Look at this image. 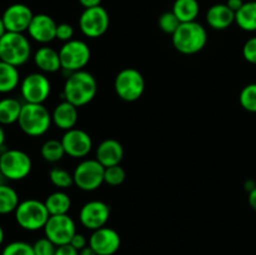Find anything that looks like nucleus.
I'll return each mask as SVG.
<instances>
[{
  "label": "nucleus",
  "instance_id": "1",
  "mask_svg": "<svg viewBox=\"0 0 256 255\" xmlns=\"http://www.w3.org/2000/svg\"><path fill=\"white\" fill-rule=\"evenodd\" d=\"M96 92L98 82L94 75L86 70H79L68 75L62 98L76 108H82L92 102Z\"/></svg>",
  "mask_w": 256,
  "mask_h": 255
},
{
  "label": "nucleus",
  "instance_id": "2",
  "mask_svg": "<svg viewBox=\"0 0 256 255\" xmlns=\"http://www.w3.org/2000/svg\"><path fill=\"white\" fill-rule=\"evenodd\" d=\"M172 36L175 50L184 55L198 54L208 42L206 29L198 22H182Z\"/></svg>",
  "mask_w": 256,
  "mask_h": 255
},
{
  "label": "nucleus",
  "instance_id": "3",
  "mask_svg": "<svg viewBox=\"0 0 256 255\" xmlns=\"http://www.w3.org/2000/svg\"><path fill=\"white\" fill-rule=\"evenodd\" d=\"M52 122V114L44 104L24 102L18 124L22 132L29 136H42L46 134Z\"/></svg>",
  "mask_w": 256,
  "mask_h": 255
},
{
  "label": "nucleus",
  "instance_id": "4",
  "mask_svg": "<svg viewBox=\"0 0 256 255\" xmlns=\"http://www.w3.org/2000/svg\"><path fill=\"white\" fill-rule=\"evenodd\" d=\"M32 56V44L22 32H6L0 38V60L19 68Z\"/></svg>",
  "mask_w": 256,
  "mask_h": 255
},
{
  "label": "nucleus",
  "instance_id": "5",
  "mask_svg": "<svg viewBox=\"0 0 256 255\" xmlns=\"http://www.w3.org/2000/svg\"><path fill=\"white\" fill-rule=\"evenodd\" d=\"M14 214L18 225L28 232L44 229L48 219L50 218L44 202L38 199H26L20 202Z\"/></svg>",
  "mask_w": 256,
  "mask_h": 255
},
{
  "label": "nucleus",
  "instance_id": "6",
  "mask_svg": "<svg viewBox=\"0 0 256 255\" xmlns=\"http://www.w3.org/2000/svg\"><path fill=\"white\" fill-rule=\"evenodd\" d=\"M114 90L118 96L126 102H134L142 96L145 79L139 70L125 68L120 70L114 80Z\"/></svg>",
  "mask_w": 256,
  "mask_h": 255
},
{
  "label": "nucleus",
  "instance_id": "7",
  "mask_svg": "<svg viewBox=\"0 0 256 255\" xmlns=\"http://www.w3.org/2000/svg\"><path fill=\"white\" fill-rule=\"evenodd\" d=\"M32 169V159L22 150L8 149L0 154V172L8 180L19 182L25 179Z\"/></svg>",
  "mask_w": 256,
  "mask_h": 255
},
{
  "label": "nucleus",
  "instance_id": "8",
  "mask_svg": "<svg viewBox=\"0 0 256 255\" xmlns=\"http://www.w3.org/2000/svg\"><path fill=\"white\" fill-rule=\"evenodd\" d=\"M59 56L62 62V69L72 74L79 70H84V68L89 64L92 52L85 42L72 39L64 42V45L60 48Z\"/></svg>",
  "mask_w": 256,
  "mask_h": 255
},
{
  "label": "nucleus",
  "instance_id": "9",
  "mask_svg": "<svg viewBox=\"0 0 256 255\" xmlns=\"http://www.w3.org/2000/svg\"><path fill=\"white\" fill-rule=\"evenodd\" d=\"M105 168L96 159H85L75 168L74 184L82 192H94L104 182Z\"/></svg>",
  "mask_w": 256,
  "mask_h": 255
},
{
  "label": "nucleus",
  "instance_id": "10",
  "mask_svg": "<svg viewBox=\"0 0 256 255\" xmlns=\"http://www.w3.org/2000/svg\"><path fill=\"white\" fill-rule=\"evenodd\" d=\"M20 92L25 102L44 104L52 92V82L42 72H32L20 82Z\"/></svg>",
  "mask_w": 256,
  "mask_h": 255
},
{
  "label": "nucleus",
  "instance_id": "11",
  "mask_svg": "<svg viewBox=\"0 0 256 255\" xmlns=\"http://www.w3.org/2000/svg\"><path fill=\"white\" fill-rule=\"evenodd\" d=\"M110 25L109 12L102 5L88 8L79 18V28L82 34L92 39L102 36L108 32Z\"/></svg>",
  "mask_w": 256,
  "mask_h": 255
},
{
  "label": "nucleus",
  "instance_id": "12",
  "mask_svg": "<svg viewBox=\"0 0 256 255\" xmlns=\"http://www.w3.org/2000/svg\"><path fill=\"white\" fill-rule=\"evenodd\" d=\"M45 236L54 242L56 246L70 244L72 236L76 234V225L72 216L64 215H50L44 226Z\"/></svg>",
  "mask_w": 256,
  "mask_h": 255
},
{
  "label": "nucleus",
  "instance_id": "13",
  "mask_svg": "<svg viewBox=\"0 0 256 255\" xmlns=\"http://www.w3.org/2000/svg\"><path fill=\"white\" fill-rule=\"evenodd\" d=\"M110 218V206L102 200H92L82 206L79 220L86 229L94 230L105 226Z\"/></svg>",
  "mask_w": 256,
  "mask_h": 255
},
{
  "label": "nucleus",
  "instance_id": "14",
  "mask_svg": "<svg viewBox=\"0 0 256 255\" xmlns=\"http://www.w3.org/2000/svg\"><path fill=\"white\" fill-rule=\"evenodd\" d=\"M65 154L72 158H85L92 149V136L85 130L70 129L64 132L62 138Z\"/></svg>",
  "mask_w": 256,
  "mask_h": 255
},
{
  "label": "nucleus",
  "instance_id": "15",
  "mask_svg": "<svg viewBox=\"0 0 256 255\" xmlns=\"http://www.w3.org/2000/svg\"><path fill=\"white\" fill-rule=\"evenodd\" d=\"M2 18L6 32H28L34 14L28 5L16 2L8 6L2 12Z\"/></svg>",
  "mask_w": 256,
  "mask_h": 255
},
{
  "label": "nucleus",
  "instance_id": "16",
  "mask_svg": "<svg viewBox=\"0 0 256 255\" xmlns=\"http://www.w3.org/2000/svg\"><path fill=\"white\" fill-rule=\"evenodd\" d=\"M89 245L98 255H114L120 249L122 238L116 230L102 226L92 232Z\"/></svg>",
  "mask_w": 256,
  "mask_h": 255
},
{
  "label": "nucleus",
  "instance_id": "17",
  "mask_svg": "<svg viewBox=\"0 0 256 255\" xmlns=\"http://www.w3.org/2000/svg\"><path fill=\"white\" fill-rule=\"evenodd\" d=\"M56 28L58 24L50 15L36 14L28 28V34L34 42L49 44L56 39Z\"/></svg>",
  "mask_w": 256,
  "mask_h": 255
},
{
  "label": "nucleus",
  "instance_id": "18",
  "mask_svg": "<svg viewBox=\"0 0 256 255\" xmlns=\"http://www.w3.org/2000/svg\"><path fill=\"white\" fill-rule=\"evenodd\" d=\"M124 158V148L115 139L102 140L96 148V160L104 168L119 165Z\"/></svg>",
  "mask_w": 256,
  "mask_h": 255
},
{
  "label": "nucleus",
  "instance_id": "19",
  "mask_svg": "<svg viewBox=\"0 0 256 255\" xmlns=\"http://www.w3.org/2000/svg\"><path fill=\"white\" fill-rule=\"evenodd\" d=\"M52 118L55 126L68 132V130L75 128L78 119H79V112H78V108L75 105L64 100V102H62L54 108L52 112Z\"/></svg>",
  "mask_w": 256,
  "mask_h": 255
},
{
  "label": "nucleus",
  "instance_id": "20",
  "mask_svg": "<svg viewBox=\"0 0 256 255\" xmlns=\"http://www.w3.org/2000/svg\"><path fill=\"white\" fill-rule=\"evenodd\" d=\"M206 22L212 29L225 30L235 22V12L226 4H215L206 12Z\"/></svg>",
  "mask_w": 256,
  "mask_h": 255
},
{
  "label": "nucleus",
  "instance_id": "21",
  "mask_svg": "<svg viewBox=\"0 0 256 255\" xmlns=\"http://www.w3.org/2000/svg\"><path fill=\"white\" fill-rule=\"evenodd\" d=\"M34 62L38 69L42 72H56L62 69V62H60L59 52L52 48L44 46L39 48L34 54Z\"/></svg>",
  "mask_w": 256,
  "mask_h": 255
},
{
  "label": "nucleus",
  "instance_id": "22",
  "mask_svg": "<svg viewBox=\"0 0 256 255\" xmlns=\"http://www.w3.org/2000/svg\"><path fill=\"white\" fill-rule=\"evenodd\" d=\"M20 84V74L16 66L0 60V94L14 92Z\"/></svg>",
  "mask_w": 256,
  "mask_h": 255
},
{
  "label": "nucleus",
  "instance_id": "23",
  "mask_svg": "<svg viewBox=\"0 0 256 255\" xmlns=\"http://www.w3.org/2000/svg\"><path fill=\"white\" fill-rule=\"evenodd\" d=\"M235 22L244 32H256V2H245L235 12Z\"/></svg>",
  "mask_w": 256,
  "mask_h": 255
},
{
  "label": "nucleus",
  "instance_id": "24",
  "mask_svg": "<svg viewBox=\"0 0 256 255\" xmlns=\"http://www.w3.org/2000/svg\"><path fill=\"white\" fill-rule=\"evenodd\" d=\"M22 104L15 98L0 99V124L12 125L18 122L22 112Z\"/></svg>",
  "mask_w": 256,
  "mask_h": 255
},
{
  "label": "nucleus",
  "instance_id": "25",
  "mask_svg": "<svg viewBox=\"0 0 256 255\" xmlns=\"http://www.w3.org/2000/svg\"><path fill=\"white\" fill-rule=\"evenodd\" d=\"M172 12L176 15L180 22H196L200 5L198 0H175Z\"/></svg>",
  "mask_w": 256,
  "mask_h": 255
},
{
  "label": "nucleus",
  "instance_id": "26",
  "mask_svg": "<svg viewBox=\"0 0 256 255\" xmlns=\"http://www.w3.org/2000/svg\"><path fill=\"white\" fill-rule=\"evenodd\" d=\"M44 204L50 215H64L68 214L72 208V199L66 192L59 190L48 195Z\"/></svg>",
  "mask_w": 256,
  "mask_h": 255
},
{
  "label": "nucleus",
  "instance_id": "27",
  "mask_svg": "<svg viewBox=\"0 0 256 255\" xmlns=\"http://www.w3.org/2000/svg\"><path fill=\"white\" fill-rule=\"evenodd\" d=\"M16 190L8 184H0V215L12 214L19 205Z\"/></svg>",
  "mask_w": 256,
  "mask_h": 255
},
{
  "label": "nucleus",
  "instance_id": "28",
  "mask_svg": "<svg viewBox=\"0 0 256 255\" xmlns=\"http://www.w3.org/2000/svg\"><path fill=\"white\" fill-rule=\"evenodd\" d=\"M40 154H42V159L48 162H58L64 158L65 150L62 146V140L56 139H49L42 145L40 149Z\"/></svg>",
  "mask_w": 256,
  "mask_h": 255
},
{
  "label": "nucleus",
  "instance_id": "29",
  "mask_svg": "<svg viewBox=\"0 0 256 255\" xmlns=\"http://www.w3.org/2000/svg\"><path fill=\"white\" fill-rule=\"evenodd\" d=\"M49 179L54 186L59 188V189H68L72 185H74V176L70 174L68 170L62 169V168L54 166L49 172Z\"/></svg>",
  "mask_w": 256,
  "mask_h": 255
},
{
  "label": "nucleus",
  "instance_id": "30",
  "mask_svg": "<svg viewBox=\"0 0 256 255\" xmlns=\"http://www.w3.org/2000/svg\"><path fill=\"white\" fill-rule=\"evenodd\" d=\"M239 102L244 110L256 112V82H252L242 88L239 95Z\"/></svg>",
  "mask_w": 256,
  "mask_h": 255
},
{
  "label": "nucleus",
  "instance_id": "31",
  "mask_svg": "<svg viewBox=\"0 0 256 255\" xmlns=\"http://www.w3.org/2000/svg\"><path fill=\"white\" fill-rule=\"evenodd\" d=\"M125 178H126V172H125L124 168L122 165H112V166L105 168L104 172V182L112 186H119L124 182Z\"/></svg>",
  "mask_w": 256,
  "mask_h": 255
},
{
  "label": "nucleus",
  "instance_id": "32",
  "mask_svg": "<svg viewBox=\"0 0 256 255\" xmlns=\"http://www.w3.org/2000/svg\"><path fill=\"white\" fill-rule=\"evenodd\" d=\"M158 24H159V28L162 32H164L165 34L172 35L176 32V29L179 28V25L182 24V22H179V19H178L176 15H175L174 12H165L159 16Z\"/></svg>",
  "mask_w": 256,
  "mask_h": 255
},
{
  "label": "nucleus",
  "instance_id": "33",
  "mask_svg": "<svg viewBox=\"0 0 256 255\" xmlns=\"http://www.w3.org/2000/svg\"><path fill=\"white\" fill-rule=\"evenodd\" d=\"M2 255H35L32 245L25 242H12L5 245Z\"/></svg>",
  "mask_w": 256,
  "mask_h": 255
},
{
  "label": "nucleus",
  "instance_id": "34",
  "mask_svg": "<svg viewBox=\"0 0 256 255\" xmlns=\"http://www.w3.org/2000/svg\"><path fill=\"white\" fill-rule=\"evenodd\" d=\"M35 255H55L56 245L52 242H50L46 236L40 238L32 244Z\"/></svg>",
  "mask_w": 256,
  "mask_h": 255
},
{
  "label": "nucleus",
  "instance_id": "35",
  "mask_svg": "<svg viewBox=\"0 0 256 255\" xmlns=\"http://www.w3.org/2000/svg\"><path fill=\"white\" fill-rule=\"evenodd\" d=\"M242 56L248 62L256 65V36L245 42L242 46Z\"/></svg>",
  "mask_w": 256,
  "mask_h": 255
},
{
  "label": "nucleus",
  "instance_id": "36",
  "mask_svg": "<svg viewBox=\"0 0 256 255\" xmlns=\"http://www.w3.org/2000/svg\"><path fill=\"white\" fill-rule=\"evenodd\" d=\"M74 36V28L68 22H60L56 28V39L60 42H70Z\"/></svg>",
  "mask_w": 256,
  "mask_h": 255
},
{
  "label": "nucleus",
  "instance_id": "37",
  "mask_svg": "<svg viewBox=\"0 0 256 255\" xmlns=\"http://www.w3.org/2000/svg\"><path fill=\"white\" fill-rule=\"evenodd\" d=\"M70 245H72V246H74L78 252H80V250L84 249L85 246H88V245H89V242H88L85 235L80 234V232H76V234L72 236V242H70Z\"/></svg>",
  "mask_w": 256,
  "mask_h": 255
},
{
  "label": "nucleus",
  "instance_id": "38",
  "mask_svg": "<svg viewBox=\"0 0 256 255\" xmlns=\"http://www.w3.org/2000/svg\"><path fill=\"white\" fill-rule=\"evenodd\" d=\"M55 255H79V252H78L72 245L65 244V245H60V246H56Z\"/></svg>",
  "mask_w": 256,
  "mask_h": 255
},
{
  "label": "nucleus",
  "instance_id": "39",
  "mask_svg": "<svg viewBox=\"0 0 256 255\" xmlns=\"http://www.w3.org/2000/svg\"><path fill=\"white\" fill-rule=\"evenodd\" d=\"M244 2H245L244 0H226V2H225V4H226L232 10V12H236L238 10H239L240 8L244 5Z\"/></svg>",
  "mask_w": 256,
  "mask_h": 255
},
{
  "label": "nucleus",
  "instance_id": "40",
  "mask_svg": "<svg viewBox=\"0 0 256 255\" xmlns=\"http://www.w3.org/2000/svg\"><path fill=\"white\" fill-rule=\"evenodd\" d=\"M80 4L88 9V8H94V6H99L102 4V0H79Z\"/></svg>",
  "mask_w": 256,
  "mask_h": 255
},
{
  "label": "nucleus",
  "instance_id": "41",
  "mask_svg": "<svg viewBox=\"0 0 256 255\" xmlns=\"http://www.w3.org/2000/svg\"><path fill=\"white\" fill-rule=\"evenodd\" d=\"M249 205L256 212V186L249 192Z\"/></svg>",
  "mask_w": 256,
  "mask_h": 255
},
{
  "label": "nucleus",
  "instance_id": "42",
  "mask_svg": "<svg viewBox=\"0 0 256 255\" xmlns=\"http://www.w3.org/2000/svg\"><path fill=\"white\" fill-rule=\"evenodd\" d=\"M79 255H98V254L94 252V249H92L90 245H88V246H85L84 249L80 250Z\"/></svg>",
  "mask_w": 256,
  "mask_h": 255
},
{
  "label": "nucleus",
  "instance_id": "43",
  "mask_svg": "<svg viewBox=\"0 0 256 255\" xmlns=\"http://www.w3.org/2000/svg\"><path fill=\"white\" fill-rule=\"evenodd\" d=\"M244 186H245V190H246L248 192H250L256 186V184H255V182H252V180H246Z\"/></svg>",
  "mask_w": 256,
  "mask_h": 255
},
{
  "label": "nucleus",
  "instance_id": "44",
  "mask_svg": "<svg viewBox=\"0 0 256 255\" xmlns=\"http://www.w3.org/2000/svg\"><path fill=\"white\" fill-rule=\"evenodd\" d=\"M4 142H5V132H4V128H2V125L0 124V149L4 146Z\"/></svg>",
  "mask_w": 256,
  "mask_h": 255
},
{
  "label": "nucleus",
  "instance_id": "45",
  "mask_svg": "<svg viewBox=\"0 0 256 255\" xmlns=\"http://www.w3.org/2000/svg\"><path fill=\"white\" fill-rule=\"evenodd\" d=\"M6 32V29H5V25H4V22H2V18L0 16V38L2 36V35Z\"/></svg>",
  "mask_w": 256,
  "mask_h": 255
},
{
  "label": "nucleus",
  "instance_id": "46",
  "mask_svg": "<svg viewBox=\"0 0 256 255\" xmlns=\"http://www.w3.org/2000/svg\"><path fill=\"white\" fill-rule=\"evenodd\" d=\"M4 239H5V232H4V229H2V226L0 225V246H2V244L4 242Z\"/></svg>",
  "mask_w": 256,
  "mask_h": 255
},
{
  "label": "nucleus",
  "instance_id": "47",
  "mask_svg": "<svg viewBox=\"0 0 256 255\" xmlns=\"http://www.w3.org/2000/svg\"><path fill=\"white\" fill-rule=\"evenodd\" d=\"M246 2H256V0H246Z\"/></svg>",
  "mask_w": 256,
  "mask_h": 255
}]
</instances>
